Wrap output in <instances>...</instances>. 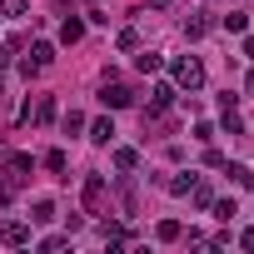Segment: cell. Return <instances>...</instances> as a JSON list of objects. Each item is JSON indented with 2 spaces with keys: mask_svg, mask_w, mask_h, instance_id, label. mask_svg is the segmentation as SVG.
<instances>
[{
  "mask_svg": "<svg viewBox=\"0 0 254 254\" xmlns=\"http://www.w3.org/2000/svg\"><path fill=\"white\" fill-rule=\"evenodd\" d=\"M100 100H105V110H130V105H135V90H130V85H120V80H105Z\"/></svg>",
  "mask_w": 254,
  "mask_h": 254,
  "instance_id": "7a4b0ae2",
  "label": "cell"
},
{
  "mask_svg": "<svg viewBox=\"0 0 254 254\" xmlns=\"http://www.w3.org/2000/svg\"><path fill=\"white\" fill-rule=\"evenodd\" d=\"M5 60H10V50H5V45H0V70H5Z\"/></svg>",
  "mask_w": 254,
  "mask_h": 254,
  "instance_id": "4dcf8cb0",
  "label": "cell"
},
{
  "mask_svg": "<svg viewBox=\"0 0 254 254\" xmlns=\"http://www.w3.org/2000/svg\"><path fill=\"white\" fill-rule=\"evenodd\" d=\"M115 45H120V50H140V30H135V25H125V30L115 35Z\"/></svg>",
  "mask_w": 254,
  "mask_h": 254,
  "instance_id": "2e32d148",
  "label": "cell"
},
{
  "mask_svg": "<svg viewBox=\"0 0 254 254\" xmlns=\"http://www.w3.org/2000/svg\"><path fill=\"white\" fill-rule=\"evenodd\" d=\"M224 130H229V135H244V120H239V110H224Z\"/></svg>",
  "mask_w": 254,
  "mask_h": 254,
  "instance_id": "484cf974",
  "label": "cell"
},
{
  "mask_svg": "<svg viewBox=\"0 0 254 254\" xmlns=\"http://www.w3.org/2000/svg\"><path fill=\"white\" fill-rule=\"evenodd\" d=\"M244 90H249V95H254V70H249V75H244Z\"/></svg>",
  "mask_w": 254,
  "mask_h": 254,
  "instance_id": "f546056e",
  "label": "cell"
},
{
  "mask_svg": "<svg viewBox=\"0 0 254 254\" xmlns=\"http://www.w3.org/2000/svg\"><path fill=\"white\" fill-rule=\"evenodd\" d=\"M115 170H120V175H130V170H140V150H130V145H120V150H115Z\"/></svg>",
  "mask_w": 254,
  "mask_h": 254,
  "instance_id": "ba28073f",
  "label": "cell"
},
{
  "mask_svg": "<svg viewBox=\"0 0 254 254\" xmlns=\"http://www.w3.org/2000/svg\"><path fill=\"white\" fill-rule=\"evenodd\" d=\"M60 125H65V135H80V130H85V115H80V110H70Z\"/></svg>",
  "mask_w": 254,
  "mask_h": 254,
  "instance_id": "ffe728a7",
  "label": "cell"
},
{
  "mask_svg": "<svg viewBox=\"0 0 254 254\" xmlns=\"http://www.w3.org/2000/svg\"><path fill=\"white\" fill-rule=\"evenodd\" d=\"M50 60H55V45H50V40H35V45H30V55L20 60V70H25V75H40Z\"/></svg>",
  "mask_w": 254,
  "mask_h": 254,
  "instance_id": "3957f363",
  "label": "cell"
},
{
  "mask_svg": "<svg viewBox=\"0 0 254 254\" xmlns=\"http://www.w3.org/2000/svg\"><path fill=\"white\" fill-rule=\"evenodd\" d=\"M30 219H35V224H50V219H55V204H50V199H35V214H30Z\"/></svg>",
  "mask_w": 254,
  "mask_h": 254,
  "instance_id": "ac0fdd59",
  "label": "cell"
},
{
  "mask_svg": "<svg viewBox=\"0 0 254 254\" xmlns=\"http://www.w3.org/2000/svg\"><path fill=\"white\" fill-rule=\"evenodd\" d=\"M190 199H194V209H209V204H214V194H209V185H199V180H194V190H190Z\"/></svg>",
  "mask_w": 254,
  "mask_h": 254,
  "instance_id": "e0dca14e",
  "label": "cell"
},
{
  "mask_svg": "<svg viewBox=\"0 0 254 254\" xmlns=\"http://www.w3.org/2000/svg\"><path fill=\"white\" fill-rule=\"evenodd\" d=\"M30 0H0V15H25Z\"/></svg>",
  "mask_w": 254,
  "mask_h": 254,
  "instance_id": "d4e9b609",
  "label": "cell"
},
{
  "mask_svg": "<svg viewBox=\"0 0 254 254\" xmlns=\"http://www.w3.org/2000/svg\"><path fill=\"white\" fill-rule=\"evenodd\" d=\"M175 85H180V90H190V95H194V90H204V65H199L194 55H180V60H175Z\"/></svg>",
  "mask_w": 254,
  "mask_h": 254,
  "instance_id": "6da1fadb",
  "label": "cell"
},
{
  "mask_svg": "<svg viewBox=\"0 0 254 254\" xmlns=\"http://www.w3.org/2000/svg\"><path fill=\"white\" fill-rule=\"evenodd\" d=\"M190 190H194V175H175L170 180V194H190Z\"/></svg>",
  "mask_w": 254,
  "mask_h": 254,
  "instance_id": "603a6c76",
  "label": "cell"
},
{
  "mask_svg": "<svg viewBox=\"0 0 254 254\" xmlns=\"http://www.w3.org/2000/svg\"><path fill=\"white\" fill-rule=\"evenodd\" d=\"M135 65H140V70H145V75H155V70H160V65H165V60H160V55H155V50H145V55H140V60H135Z\"/></svg>",
  "mask_w": 254,
  "mask_h": 254,
  "instance_id": "44dd1931",
  "label": "cell"
},
{
  "mask_svg": "<svg viewBox=\"0 0 254 254\" xmlns=\"http://www.w3.org/2000/svg\"><path fill=\"white\" fill-rule=\"evenodd\" d=\"M180 30H185V40H204V35H209V30H214V20H209V15H204V10H190V15H185V25H180Z\"/></svg>",
  "mask_w": 254,
  "mask_h": 254,
  "instance_id": "8992f818",
  "label": "cell"
},
{
  "mask_svg": "<svg viewBox=\"0 0 254 254\" xmlns=\"http://www.w3.org/2000/svg\"><path fill=\"white\" fill-rule=\"evenodd\" d=\"M30 120H35V125H50V120H55V95H40L35 110H30Z\"/></svg>",
  "mask_w": 254,
  "mask_h": 254,
  "instance_id": "30bf717a",
  "label": "cell"
},
{
  "mask_svg": "<svg viewBox=\"0 0 254 254\" xmlns=\"http://www.w3.org/2000/svg\"><path fill=\"white\" fill-rule=\"evenodd\" d=\"M5 165H10V175H15V180H25V175L35 170V155H10Z\"/></svg>",
  "mask_w": 254,
  "mask_h": 254,
  "instance_id": "7c38bea8",
  "label": "cell"
},
{
  "mask_svg": "<svg viewBox=\"0 0 254 254\" xmlns=\"http://www.w3.org/2000/svg\"><path fill=\"white\" fill-rule=\"evenodd\" d=\"M224 175H229V180H234L239 190H254V170H249V165H229Z\"/></svg>",
  "mask_w": 254,
  "mask_h": 254,
  "instance_id": "4fadbf2b",
  "label": "cell"
},
{
  "mask_svg": "<svg viewBox=\"0 0 254 254\" xmlns=\"http://www.w3.org/2000/svg\"><path fill=\"white\" fill-rule=\"evenodd\" d=\"M209 209H214V219H224V224H229V219H234V214H239V209H234V199H214V204H209Z\"/></svg>",
  "mask_w": 254,
  "mask_h": 254,
  "instance_id": "d6986e66",
  "label": "cell"
},
{
  "mask_svg": "<svg viewBox=\"0 0 254 254\" xmlns=\"http://www.w3.org/2000/svg\"><path fill=\"white\" fill-rule=\"evenodd\" d=\"M224 30H229V35H244V30H249V15H244V10H229V15H224Z\"/></svg>",
  "mask_w": 254,
  "mask_h": 254,
  "instance_id": "9a60e30c",
  "label": "cell"
},
{
  "mask_svg": "<svg viewBox=\"0 0 254 254\" xmlns=\"http://www.w3.org/2000/svg\"><path fill=\"white\" fill-rule=\"evenodd\" d=\"M90 140H95V145H110V140H115V125H110V120H95V125H90Z\"/></svg>",
  "mask_w": 254,
  "mask_h": 254,
  "instance_id": "5bb4252c",
  "label": "cell"
},
{
  "mask_svg": "<svg viewBox=\"0 0 254 254\" xmlns=\"http://www.w3.org/2000/svg\"><path fill=\"white\" fill-rule=\"evenodd\" d=\"M239 249H254V229H239Z\"/></svg>",
  "mask_w": 254,
  "mask_h": 254,
  "instance_id": "83f0119b",
  "label": "cell"
},
{
  "mask_svg": "<svg viewBox=\"0 0 254 254\" xmlns=\"http://www.w3.org/2000/svg\"><path fill=\"white\" fill-rule=\"evenodd\" d=\"M70 244V234H50V239H40V254H55V249H65Z\"/></svg>",
  "mask_w": 254,
  "mask_h": 254,
  "instance_id": "cb8c5ba5",
  "label": "cell"
},
{
  "mask_svg": "<svg viewBox=\"0 0 254 254\" xmlns=\"http://www.w3.org/2000/svg\"><path fill=\"white\" fill-rule=\"evenodd\" d=\"M194 140H199V145H209V140H214V125H209V120H199V125H194Z\"/></svg>",
  "mask_w": 254,
  "mask_h": 254,
  "instance_id": "4316f807",
  "label": "cell"
},
{
  "mask_svg": "<svg viewBox=\"0 0 254 254\" xmlns=\"http://www.w3.org/2000/svg\"><path fill=\"white\" fill-rule=\"evenodd\" d=\"M170 105H175V85H155V90H150V110H145V115H165Z\"/></svg>",
  "mask_w": 254,
  "mask_h": 254,
  "instance_id": "52a82bcc",
  "label": "cell"
},
{
  "mask_svg": "<svg viewBox=\"0 0 254 254\" xmlns=\"http://www.w3.org/2000/svg\"><path fill=\"white\" fill-rule=\"evenodd\" d=\"M65 165H70V160H65V150H50V155H45V170H55V175H65Z\"/></svg>",
  "mask_w": 254,
  "mask_h": 254,
  "instance_id": "7402d4cb",
  "label": "cell"
},
{
  "mask_svg": "<svg viewBox=\"0 0 254 254\" xmlns=\"http://www.w3.org/2000/svg\"><path fill=\"white\" fill-rule=\"evenodd\" d=\"M244 55H249V60H254V35H244Z\"/></svg>",
  "mask_w": 254,
  "mask_h": 254,
  "instance_id": "f1b7e54d",
  "label": "cell"
},
{
  "mask_svg": "<svg viewBox=\"0 0 254 254\" xmlns=\"http://www.w3.org/2000/svg\"><path fill=\"white\" fill-rule=\"evenodd\" d=\"M80 40H85V20H75V15H70V20L60 25V45H80Z\"/></svg>",
  "mask_w": 254,
  "mask_h": 254,
  "instance_id": "9c48e42d",
  "label": "cell"
},
{
  "mask_svg": "<svg viewBox=\"0 0 254 254\" xmlns=\"http://www.w3.org/2000/svg\"><path fill=\"white\" fill-rule=\"evenodd\" d=\"M0 244L25 249V244H30V224H20V219H5V224H0Z\"/></svg>",
  "mask_w": 254,
  "mask_h": 254,
  "instance_id": "5b68a950",
  "label": "cell"
},
{
  "mask_svg": "<svg viewBox=\"0 0 254 254\" xmlns=\"http://www.w3.org/2000/svg\"><path fill=\"white\" fill-rule=\"evenodd\" d=\"M80 199H85V214H95V209L105 204V175H85V190H80Z\"/></svg>",
  "mask_w": 254,
  "mask_h": 254,
  "instance_id": "277c9868",
  "label": "cell"
},
{
  "mask_svg": "<svg viewBox=\"0 0 254 254\" xmlns=\"http://www.w3.org/2000/svg\"><path fill=\"white\" fill-rule=\"evenodd\" d=\"M155 239H160V244H175V239H185L180 219H160V224H155Z\"/></svg>",
  "mask_w": 254,
  "mask_h": 254,
  "instance_id": "8fae6325",
  "label": "cell"
}]
</instances>
